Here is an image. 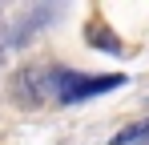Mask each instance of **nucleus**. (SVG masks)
Instances as JSON below:
<instances>
[{
  "mask_svg": "<svg viewBox=\"0 0 149 145\" xmlns=\"http://www.w3.org/2000/svg\"><path fill=\"white\" fill-rule=\"evenodd\" d=\"M0 56H4V45H0Z\"/></svg>",
  "mask_w": 149,
  "mask_h": 145,
  "instance_id": "20e7f679",
  "label": "nucleus"
},
{
  "mask_svg": "<svg viewBox=\"0 0 149 145\" xmlns=\"http://www.w3.org/2000/svg\"><path fill=\"white\" fill-rule=\"evenodd\" d=\"M145 141H149V121L129 125V129H121V133L113 137V145H145Z\"/></svg>",
  "mask_w": 149,
  "mask_h": 145,
  "instance_id": "7ed1b4c3",
  "label": "nucleus"
},
{
  "mask_svg": "<svg viewBox=\"0 0 149 145\" xmlns=\"http://www.w3.org/2000/svg\"><path fill=\"white\" fill-rule=\"evenodd\" d=\"M12 89H16V97H20V105H40L45 97H52V69L28 65V69L16 72Z\"/></svg>",
  "mask_w": 149,
  "mask_h": 145,
  "instance_id": "f03ea898",
  "label": "nucleus"
},
{
  "mask_svg": "<svg viewBox=\"0 0 149 145\" xmlns=\"http://www.w3.org/2000/svg\"><path fill=\"white\" fill-rule=\"evenodd\" d=\"M121 85H125L121 72L89 77V72H77V69H52V97L65 101V105L89 101V97H105V93H113V89H121Z\"/></svg>",
  "mask_w": 149,
  "mask_h": 145,
  "instance_id": "f257e3e1",
  "label": "nucleus"
}]
</instances>
